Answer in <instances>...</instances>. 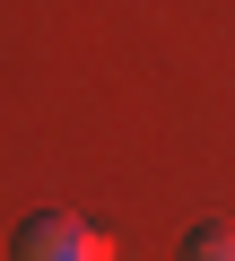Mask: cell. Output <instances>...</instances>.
Segmentation results:
<instances>
[{
    "instance_id": "cell-1",
    "label": "cell",
    "mask_w": 235,
    "mask_h": 261,
    "mask_svg": "<svg viewBox=\"0 0 235 261\" xmlns=\"http://www.w3.org/2000/svg\"><path fill=\"white\" fill-rule=\"evenodd\" d=\"M18 261H105V235H96V226H79L70 209H44V218H27Z\"/></svg>"
},
{
    "instance_id": "cell-2",
    "label": "cell",
    "mask_w": 235,
    "mask_h": 261,
    "mask_svg": "<svg viewBox=\"0 0 235 261\" xmlns=\"http://www.w3.org/2000/svg\"><path fill=\"white\" fill-rule=\"evenodd\" d=\"M183 261H235V226H192L183 235Z\"/></svg>"
}]
</instances>
